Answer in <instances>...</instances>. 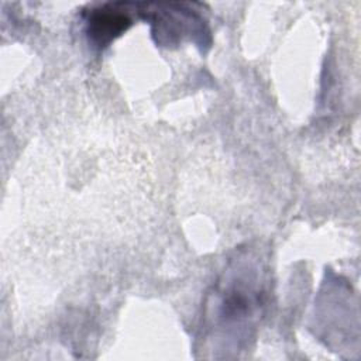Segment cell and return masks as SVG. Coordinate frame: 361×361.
Segmentation results:
<instances>
[{
	"label": "cell",
	"instance_id": "6da1fadb",
	"mask_svg": "<svg viewBox=\"0 0 361 361\" xmlns=\"http://www.w3.org/2000/svg\"><path fill=\"white\" fill-rule=\"evenodd\" d=\"M264 290L257 282H244L241 276L217 288L214 295L216 320L223 327L241 326L251 322L262 303Z\"/></svg>",
	"mask_w": 361,
	"mask_h": 361
},
{
	"label": "cell",
	"instance_id": "7a4b0ae2",
	"mask_svg": "<svg viewBox=\"0 0 361 361\" xmlns=\"http://www.w3.org/2000/svg\"><path fill=\"white\" fill-rule=\"evenodd\" d=\"M130 18L114 8H100L90 13L87 20V32L99 45H107L114 37L126 31Z\"/></svg>",
	"mask_w": 361,
	"mask_h": 361
}]
</instances>
